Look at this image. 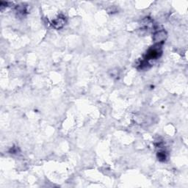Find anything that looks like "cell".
Returning a JSON list of instances; mask_svg holds the SVG:
<instances>
[{
  "instance_id": "6da1fadb",
  "label": "cell",
  "mask_w": 188,
  "mask_h": 188,
  "mask_svg": "<svg viewBox=\"0 0 188 188\" xmlns=\"http://www.w3.org/2000/svg\"><path fill=\"white\" fill-rule=\"evenodd\" d=\"M167 37V32L165 30L162 29V30L157 31L154 34L153 36V39L155 43H162L164 42L165 40L166 39Z\"/></svg>"
},
{
  "instance_id": "7a4b0ae2",
  "label": "cell",
  "mask_w": 188,
  "mask_h": 188,
  "mask_svg": "<svg viewBox=\"0 0 188 188\" xmlns=\"http://www.w3.org/2000/svg\"><path fill=\"white\" fill-rule=\"evenodd\" d=\"M53 26H54L56 29H60L64 26L65 24V19L63 18H58L56 20H54L52 23Z\"/></svg>"
},
{
  "instance_id": "3957f363",
  "label": "cell",
  "mask_w": 188,
  "mask_h": 188,
  "mask_svg": "<svg viewBox=\"0 0 188 188\" xmlns=\"http://www.w3.org/2000/svg\"><path fill=\"white\" fill-rule=\"evenodd\" d=\"M157 157H158V159H159L160 161H165L167 158L166 154L165 152H159V154H158Z\"/></svg>"
}]
</instances>
